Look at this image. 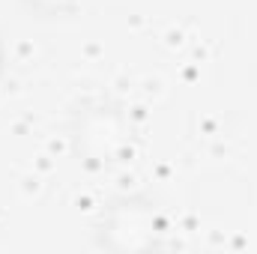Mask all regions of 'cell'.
I'll use <instances>...</instances> for the list:
<instances>
[{
  "instance_id": "277c9868",
  "label": "cell",
  "mask_w": 257,
  "mask_h": 254,
  "mask_svg": "<svg viewBox=\"0 0 257 254\" xmlns=\"http://www.w3.org/2000/svg\"><path fill=\"white\" fill-rule=\"evenodd\" d=\"M6 72V45H3V36H0V78Z\"/></svg>"
},
{
  "instance_id": "6da1fadb",
  "label": "cell",
  "mask_w": 257,
  "mask_h": 254,
  "mask_svg": "<svg viewBox=\"0 0 257 254\" xmlns=\"http://www.w3.org/2000/svg\"><path fill=\"white\" fill-rule=\"evenodd\" d=\"M135 141V120L117 102H87L69 120V150L90 168L105 171L126 159Z\"/></svg>"
},
{
  "instance_id": "7a4b0ae2",
  "label": "cell",
  "mask_w": 257,
  "mask_h": 254,
  "mask_svg": "<svg viewBox=\"0 0 257 254\" xmlns=\"http://www.w3.org/2000/svg\"><path fill=\"white\" fill-rule=\"evenodd\" d=\"M165 230L168 221L156 200L144 194H120L102 209L96 242L114 254H150L162 248Z\"/></svg>"
},
{
  "instance_id": "3957f363",
  "label": "cell",
  "mask_w": 257,
  "mask_h": 254,
  "mask_svg": "<svg viewBox=\"0 0 257 254\" xmlns=\"http://www.w3.org/2000/svg\"><path fill=\"white\" fill-rule=\"evenodd\" d=\"M21 6L36 18H69L81 6V0H21Z\"/></svg>"
}]
</instances>
